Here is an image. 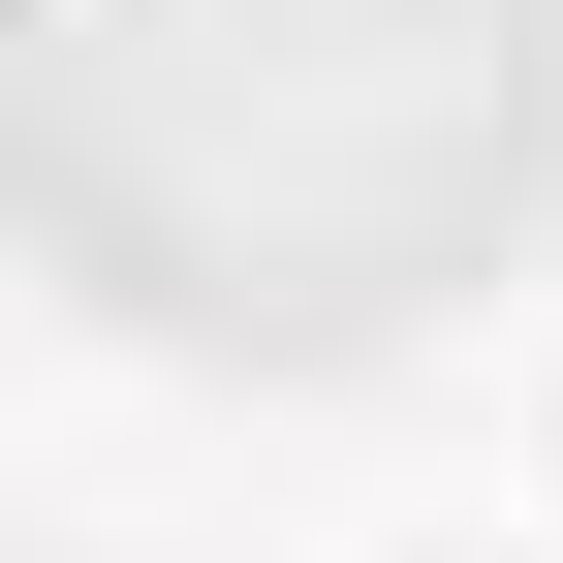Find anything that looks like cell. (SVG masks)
I'll return each instance as SVG.
<instances>
[{
	"label": "cell",
	"mask_w": 563,
	"mask_h": 563,
	"mask_svg": "<svg viewBox=\"0 0 563 563\" xmlns=\"http://www.w3.org/2000/svg\"><path fill=\"white\" fill-rule=\"evenodd\" d=\"M157 95H220L95 251H157L188 313H407L532 188V0H32V157L95 188Z\"/></svg>",
	"instance_id": "obj_1"
}]
</instances>
